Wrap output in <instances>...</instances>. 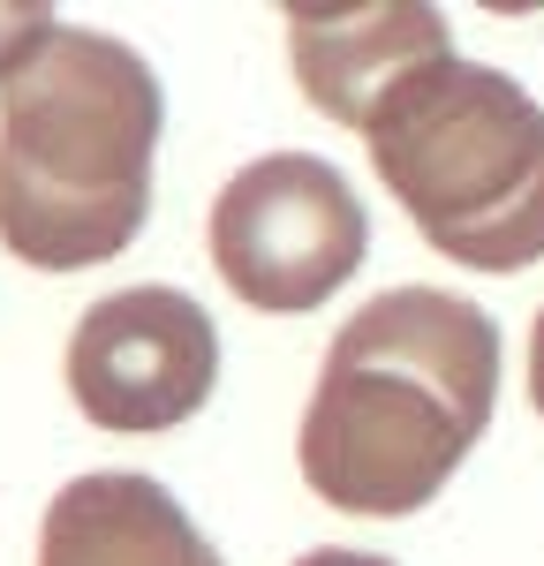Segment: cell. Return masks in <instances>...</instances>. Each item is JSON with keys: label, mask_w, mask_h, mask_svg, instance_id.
<instances>
[{"label": "cell", "mask_w": 544, "mask_h": 566, "mask_svg": "<svg viewBox=\"0 0 544 566\" xmlns=\"http://www.w3.org/2000/svg\"><path fill=\"white\" fill-rule=\"evenodd\" d=\"M220 386V333L181 287H114L69 333V392L98 431H175Z\"/></svg>", "instance_id": "5b68a950"}, {"label": "cell", "mask_w": 544, "mask_h": 566, "mask_svg": "<svg viewBox=\"0 0 544 566\" xmlns=\"http://www.w3.org/2000/svg\"><path fill=\"white\" fill-rule=\"evenodd\" d=\"M39 566H220V552L167 483L98 469L53 491L39 522Z\"/></svg>", "instance_id": "52a82bcc"}, {"label": "cell", "mask_w": 544, "mask_h": 566, "mask_svg": "<svg viewBox=\"0 0 544 566\" xmlns=\"http://www.w3.org/2000/svg\"><path fill=\"white\" fill-rule=\"evenodd\" d=\"M370 219L341 167L265 151L212 197V264L250 310H317L356 280Z\"/></svg>", "instance_id": "277c9868"}, {"label": "cell", "mask_w": 544, "mask_h": 566, "mask_svg": "<svg viewBox=\"0 0 544 566\" xmlns=\"http://www.w3.org/2000/svg\"><path fill=\"white\" fill-rule=\"evenodd\" d=\"M159 76L106 31L53 39L0 84V242L39 272L122 258L151 205Z\"/></svg>", "instance_id": "7a4b0ae2"}, {"label": "cell", "mask_w": 544, "mask_h": 566, "mask_svg": "<svg viewBox=\"0 0 544 566\" xmlns=\"http://www.w3.org/2000/svg\"><path fill=\"white\" fill-rule=\"evenodd\" d=\"M61 23H53V8H0V84L39 53L45 39H53Z\"/></svg>", "instance_id": "ba28073f"}, {"label": "cell", "mask_w": 544, "mask_h": 566, "mask_svg": "<svg viewBox=\"0 0 544 566\" xmlns=\"http://www.w3.org/2000/svg\"><path fill=\"white\" fill-rule=\"evenodd\" d=\"M287 61L317 114L370 129L394 84L431 61H453V31L439 8L408 0H303L287 8Z\"/></svg>", "instance_id": "8992f818"}, {"label": "cell", "mask_w": 544, "mask_h": 566, "mask_svg": "<svg viewBox=\"0 0 544 566\" xmlns=\"http://www.w3.org/2000/svg\"><path fill=\"white\" fill-rule=\"evenodd\" d=\"M499 325L447 287H386L333 333L303 408V483L341 514H416L492 423Z\"/></svg>", "instance_id": "6da1fadb"}, {"label": "cell", "mask_w": 544, "mask_h": 566, "mask_svg": "<svg viewBox=\"0 0 544 566\" xmlns=\"http://www.w3.org/2000/svg\"><path fill=\"white\" fill-rule=\"evenodd\" d=\"M530 400L544 416V310H537V333H530Z\"/></svg>", "instance_id": "30bf717a"}, {"label": "cell", "mask_w": 544, "mask_h": 566, "mask_svg": "<svg viewBox=\"0 0 544 566\" xmlns=\"http://www.w3.org/2000/svg\"><path fill=\"white\" fill-rule=\"evenodd\" d=\"M295 566H394V559H378V552H333L325 544V552H303Z\"/></svg>", "instance_id": "9c48e42d"}, {"label": "cell", "mask_w": 544, "mask_h": 566, "mask_svg": "<svg viewBox=\"0 0 544 566\" xmlns=\"http://www.w3.org/2000/svg\"><path fill=\"white\" fill-rule=\"evenodd\" d=\"M370 159L423 242L469 272L544 258V106L484 61H431L370 114Z\"/></svg>", "instance_id": "3957f363"}]
</instances>
